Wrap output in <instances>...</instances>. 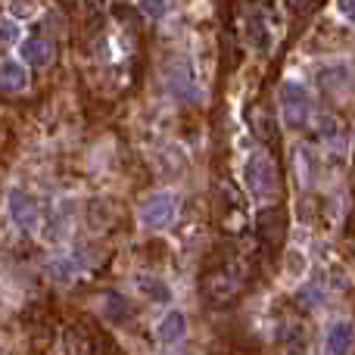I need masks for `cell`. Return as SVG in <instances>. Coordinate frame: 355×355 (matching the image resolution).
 <instances>
[{"instance_id":"1","label":"cell","mask_w":355,"mask_h":355,"mask_svg":"<svg viewBox=\"0 0 355 355\" xmlns=\"http://www.w3.org/2000/svg\"><path fill=\"white\" fill-rule=\"evenodd\" d=\"M243 181L250 187V193L262 202H271L277 196V172L275 162H271L268 153H252L250 159L243 162Z\"/></svg>"},{"instance_id":"2","label":"cell","mask_w":355,"mask_h":355,"mask_svg":"<svg viewBox=\"0 0 355 355\" xmlns=\"http://www.w3.org/2000/svg\"><path fill=\"white\" fill-rule=\"evenodd\" d=\"M281 116L287 128H306L312 122V97L306 85L300 81H284L281 85Z\"/></svg>"},{"instance_id":"3","label":"cell","mask_w":355,"mask_h":355,"mask_svg":"<svg viewBox=\"0 0 355 355\" xmlns=\"http://www.w3.org/2000/svg\"><path fill=\"white\" fill-rule=\"evenodd\" d=\"M178 218V196L172 190H159V193H150L144 200V206L137 209V221L147 231H166L168 225Z\"/></svg>"},{"instance_id":"4","label":"cell","mask_w":355,"mask_h":355,"mask_svg":"<svg viewBox=\"0 0 355 355\" xmlns=\"http://www.w3.org/2000/svg\"><path fill=\"white\" fill-rule=\"evenodd\" d=\"M6 209H10L12 225H16L22 234L37 231V225H41V209H37V202H35L31 193H25V190H10V196H6Z\"/></svg>"},{"instance_id":"5","label":"cell","mask_w":355,"mask_h":355,"mask_svg":"<svg viewBox=\"0 0 355 355\" xmlns=\"http://www.w3.org/2000/svg\"><path fill=\"white\" fill-rule=\"evenodd\" d=\"M324 349H327V355H352V349H355V324L349 318H340L327 327Z\"/></svg>"},{"instance_id":"6","label":"cell","mask_w":355,"mask_h":355,"mask_svg":"<svg viewBox=\"0 0 355 355\" xmlns=\"http://www.w3.org/2000/svg\"><path fill=\"white\" fill-rule=\"evenodd\" d=\"M349 69H352L349 62H340V60L324 62V66L318 69V87H324V91H331V94L346 91V87H349V81H352Z\"/></svg>"},{"instance_id":"7","label":"cell","mask_w":355,"mask_h":355,"mask_svg":"<svg viewBox=\"0 0 355 355\" xmlns=\"http://www.w3.org/2000/svg\"><path fill=\"white\" fill-rule=\"evenodd\" d=\"M184 337H187V315H184L181 309L166 312V318L156 324V340L166 343V346H172V343H181Z\"/></svg>"},{"instance_id":"8","label":"cell","mask_w":355,"mask_h":355,"mask_svg":"<svg viewBox=\"0 0 355 355\" xmlns=\"http://www.w3.org/2000/svg\"><path fill=\"white\" fill-rule=\"evenodd\" d=\"M100 315H103L106 321H112V324H125V321L135 315V306H131V300L122 293H106L103 302H100Z\"/></svg>"},{"instance_id":"9","label":"cell","mask_w":355,"mask_h":355,"mask_svg":"<svg viewBox=\"0 0 355 355\" xmlns=\"http://www.w3.org/2000/svg\"><path fill=\"white\" fill-rule=\"evenodd\" d=\"M19 53H22V62H28V66H50V60H53V44H50L47 37H25Z\"/></svg>"},{"instance_id":"10","label":"cell","mask_w":355,"mask_h":355,"mask_svg":"<svg viewBox=\"0 0 355 355\" xmlns=\"http://www.w3.org/2000/svg\"><path fill=\"white\" fill-rule=\"evenodd\" d=\"M25 87H28V72H25L22 62H16V60L0 62V91L22 94Z\"/></svg>"},{"instance_id":"11","label":"cell","mask_w":355,"mask_h":355,"mask_svg":"<svg viewBox=\"0 0 355 355\" xmlns=\"http://www.w3.org/2000/svg\"><path fill=\"white\" fill-rule=\"evenodd\" d=\"M135 284H137V290H141L147 300H153V302H172V287H168L166 281H159V277L141 275Z\"/></svg>"},{"instance_id":"12","label":"cell","mask_w":355,"mask_h":355,"mask_svg":"<svg viewBox=\"0 0 355 355\" xmlns=\"http://www.w3.org/2000/svg\"><path fill=\"white\" fill-rule=\"evenodd\" d=\"M47 268H50V277H53V281H60V284L75 281V275H78V262H75V259H66V256L53 259Z\"/></svg>"},{"instance_id":"13","label":"cell","mask_w":355,"mask_h":355,"mask_svg":"<svg viewBox=\"0 0 355 355\" xmlns=\"http://www.w3.org/2000/svg\"><path fill=\"white\" fill-rule=\"evenodd\" d=\"M22 41V25L12 16H0V44H16Z\"/></svg>"},{"instance_id":"14","label":"cell","mask_w":355,"mask_h":355,"mask_svg":"<svg viewBox=\"0 0 355 355\" xmlns=\"http://www.w3.org/2000/svg\"><path fill=\"white\" fill-rule=\"evenodd\" d=\"M309 271V259L302 256L300 250H290L287 252V275H293V277H302Z\"/></svg>"},{"instance_id":"15","label":"cell","mask_w":355,"mask_h":355,"mask_svg":"<svg viewBox=\"0 0 355 355\" xmlns=\"http://www.w3.org/2000/svg\"><path fill=\"white\" fill-rule=\"evenodd\" d=\"M287 355H309L306 349V337H302V331L300 327H290V334H287Z\"/></svg>"},{"instance_id":"16","label":"cell","mask_w":355,"mask_h":355,"mask_svg":"<svg viewBox=\"0 0 355 355\" xmlns=\"http://www.w3.org/2000/svg\"><path fill=\"white\" fill-rule=\"evenodd\" d=\"M321 296H324V290L321 287H315V284H309V287H302V302H306V306H321Z\"/></svg>"},{"instance_id":"17","label":"cell","mask_w":355,"mask_h":355,"mask_svg":"<svg viewBox=\"0 0 355 355\" xmlns=\"http://www.w3.org/2000/svg\"><path fill=\"white\" fill-rule=\"evenodd\" d=\"M296 162H300L302 184H312V175H309V150H300V153H296Z\"/></svg>"},{"instance_id":"18","label":"cell","mask_w":355,"mask_h":355,"mask_svg":"<svg viewBox=\"0 0 355 355\" xmlns=\"http://www.w3.org/2000/svg\"><path fill=\"white\" fill-rule=\"evenodd\" d=\"M168 10H172V6H168V3H141V12H147V16H153V19L166 16Z\"/></svg>"},{"instance_id":"19","label":"cell","mask_w":355,"mask_h":355,"mask_svg":"<svg viewBox=\"0 0 355 355\" xmlns=\"http://www.w3.org/2000/svg\"><path fill=\"white\" fill-rule=\"evenodd\" d=\"M35 10H37V6H31V3H10V16L16 19V22H19V19H25V16H31Z\"/></svg>"},{"instance_id":"20","label":"cell","mask_w":355,"mask_h":355,"mask_svg":"<svg viewBox=\"0 0 355 355\" xmlns=\"http://www.w3.org/2000/svg\"><path fill=\"white\" fill-rule=\"evenodd\" d=\"M337 12H340V16H346V22L355 25V3H340Z\"/></svg>"}]
</instances>
